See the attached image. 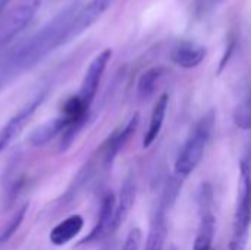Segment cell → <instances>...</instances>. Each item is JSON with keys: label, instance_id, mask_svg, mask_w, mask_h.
<instances>
[{"label": "cell", "instance_id": "cell-1", "mask_svg": "<svg viewBox=\"0 0 251 250\" xmlns=\"http://www.w3.org/2000/svg\"><path fill=\"white\" fill-rule=\"evenodd\" d=\"M76 15V7L69 6L54 16L47 25L37 31L31 38L18 46L6 59L0 69V88L13 78L29 71L57 47L66 44L71 24Z\"/></svg>", "mask_w": 251, "mask_h": 250}, {"label": "cell", "instance_id": "cell-2", "mask_svg": "<svg viewBox=\"0 0 251 250\" xmlns=\"http://www.w3.org/2000/svg\"><path fill=\"white\" fill-rule=\"evenodd\" d=\"M213 125H215V115L210 112L196 124V127L191 130L190 136L184 141L176 156L175 172H174V175L181 181L188 178L201 162L213 133Z\"/></svg>", "mask_w": 251, "mask_h": 250}, {"label": "cell", "instance_id": "cell-3", "mask_svg": "<svg viewBox=\"0 0 251 250\" xmlns=\"http://www.w3.org/2000/svg\"><path fill=\"white\" fill-rule=\"evenodd\" d=\"M251 209H250V164L246 158L240 168V187H238V202L234 218V233L229 245L246 249L249 233H250Z\"/></svg>", "mask_w": 251, "mask_h": 250}, {"label": "cell", "instance_id": "cell-4", "mask_svg": "<svg viewBox=\"0 0 251 250\" xmlns=\"http://www.w3.org/2000/svg\"><path fill=\"white\" fill-rule=\"evenodd\" d=\"M140 124V115L134 113L124 127L115 130L104 141L103 144L99 147V150L94 153L93 159L96 161L99 168L103 169H109L112 168L116 156L119 155V152L125 147V144L131 140V137L134 136V133L137 131Z\"/></svg>", "mask_w": 251, "mask_h": 250}, {"label": "cell", "instance_id": "cell-5", "mask_svg": "<svg viewBox=\"0 0 251 250\" xmlns=\"http://www.w3.org/2000/svg\"><path fill=\"white\" fill-rule=\"evenodd\" d=\"M43 0H22L4 18L0 19V50L21 32L37 15Z\"/></svg>", "mask_w": 251, "mask_h": 250}, {"label": "cell", "instance_id": "cell-6", "mask_svg": "<svg viewBox=\"0 0 251 250\" xmlns=\"http://www.w3.org/2000/svg\"><path fill=\"white\" fill-rule=\"evenodd\" d=\"M213 192L210 184H203L199 192V214L200 224L196 234L193 250H212L215 237V215L212 212Z\"/></svg>", "mask_w": 251, "mask_h": 250}, {"label": "cell", "instance_id": "cell-7", "mask_svg": "<svg viewBox=\"0 0 251 250\" xmlns=\"http://www.w3.org/2000/svg\"><path fill=\"white\" fill-rule=\"evenodd\" d=\"M110 59H112V50L104 49L90 62V65L85 71V75L82 78V83H81V87H79V91L76 96L88 108H91V105H93V100L97 94L101 77L110 62Z\"/></svg>", "mask_w": 251, "mask_h": 250}, {"label": "cell", "instance_id": "cell-8", "mask_svg": "<svg viewBox=\"0 0 251 250\" xmlns=\"http://www.w3.org/2000/svg\"><path fill=\"white\" fill-rule=\"evenodd\" d=\"M46 97V93H40L35 97H32L25 106H22L13 116L7 119V122L0 128V155L10 146V143L21 134V131L25 128L37 108L43 103Z\"/></svg>", "mask_w": 251, "mask_h": 250}, {"label": "cell", "instance_id": "cell-9", "mask_svg": "<svg viewBox=\"0 0 251 250\" xmlns=\"http://www.w3.org/2000/svg\"><path fill=\"white\" fill-rule=\"evenodd\" d=\"M115 1L116 0H91L87 6H84L79 12H76L75 18L71 24L69 32L66 37V43L76 38L85 29L93 27L107 12V9L113 6Z\"/></svg>", "mask_w": 251, "mask_h": 250}, {"label": "cell", "instance_id": "cell-10", "mask_svg": "<svg viewBox=\"0 0 251 250\" xmlns=\"http://www.w3.org/2000/svg\"><path fill=\"white\" fill-rule=\"evenodd\" d=\"M115 196L112 193H107L103 200H101V206H100V212H99V220L96 222V225L93 227V230L90 231V234L82 239L79 242V245H93L96 242L103 240L106 236L112 234V224H113V211H115Z\"/></svg>", "mask_w": 251, "mask_h": 250}, {"label": "cell", "instance_id": "cell-11", "mask_svg": "<svg viewBox=\"0 0 251 250\" xmlns=\"http://www.w3.org/2000/svg\"><path fill=\"white\" fill-rule=\"evenodd\" d=\"M69 128H71L69 119L60 113L59 116L47 119L41 125L35 127L28 136V143L34 147L44 146V144L50 143L51 140H54L57 136L66 133Z\"/></svg>", "mask_w": 251, "mask_h": 250}, {"label": "cell", "instance_id": "cell-12", "mask_svg": "<svg viewBox=\"0 0 251 250\" xmlns=\"http://www.w3.org/2000/svg\"><path fill=\"white\" fill-rule=\"evenodd\" d=\"M137 194V184L134 175H128L122 183L119 197L115 200V211H113V224H112V234L126 221Z\"/></svg>", "mask_w": 251, "mask_h": 250}, {"label": "cell", "instance_id": "cell-13", "mask_svg": "<svg viewBox=\"0 0 251 250\" xmlns=\"http://www.w3.org/2000/svg\"><path fill=\"white\" fill-rule=\"evenodd\" d=\"M84 227V218L78 214H74L63 221H60L49 234L50 243L60 248L72 242L82 230Z\"/></svg>", "mask_w": 251, "mask_h": 250}, {"label": "cell", "instance_id": "cell-14", "mask_svg": "<svg viewBox=\"0 0 251 250\" xmlns=\"http://www.w3.org/2000/svg\"><path fill=\"white\" fill-rule=\"evenodd\" d=\"M172 60L181 68L193 69L199 66L206 57V49L193 41H182L179 43L172 52Z\"/></svg>", "mask_w": 251, "mask_h": 250}, {"label": "cell", "instance_id": "cell-15", "mask_svg": "<svg viewBox=\"0 0 251 250\" xmlns=\"http://www.w3.org/2000/svg\"><path fill=\"white\" fill-rule=\"evenodd\" d=\"M166 208L159 203L156 212L151 217L147 240H146V250H165V240H166Z\"/></svg>", "mask_w": 251, "mask_h": 250}, {"label": "cell", "instance_id": "cell-16", "mask_svg": "<svg viewBox=\"0 0 251 250\" xmlns=\"http://www.w3.org/2000/svg\"><path fill=\"white\" fill-rule=\"evenodd\" d=\"M168 105H169V96L165 93V94H162L157 99V102H156V105H154V108L151 111L149 128H147V131L144 134V139H143V147L144 149L150 147L156 141L157 136L160 134L163 122H165V118H166Z\"/></svg>", "mask_w": 251, "mask_h": 250}, {"label": "cell", "instance_id": "cell-17", "mask_svg": "<svg viewBox=\"0 0 251 250\" xmlns=\"http://www.w3.org/2000/svg\"><path fill=\"white\" fill-rule=\"evenodd\" d=\"M162 75H163V68L156 66V68L147 69L138 80V87H137L138 96L141 99H150L154 94L157 83Z\"/></svg>", "mask_w": 251, "mask_h": 250}, {"label": "cell", "instance_id": "cell-18", "mask_svg": "<svg viewBox=\"0 0 251 250\" xmlns=\"http://www.w3.org/2000/svg\"><path fill=\"white\" fill-rule=\"evenodd\" d=\"M26 211H28V205H24L19 211H16V214H13V217H12V218L7 221V224L1 228V231H0V248H1L4 243H7V242L10 240V237L15 234V231L19 228L21 222H22L24 218H25Z\"/></svg>", "mask_w": 251, "mask_h": 250}, {"label": "cell", "instance_id": "cell-19", "mask_svg": "<svg viewBox=\"0 0 251 250\" xmlns=\"http://www.w3.org/2000/svg\"><path fill=\"white\" fill-rule=\"evenodd\" d=\"M234 122L237 124V127H240L241 130H250L251 127V115H250V103L249 100H244L243 103H240L234 112Z\"/></svg>", "mask_w": 251, "mask_h": 250}, {"label": "cell", "instance_id": "cell-20", "mask_svg": "<svg viewBox=\"0 0 251 250\" xmlns=\"http://www.w3.org/2000/svg\"><path fill=\"white\" fill-rule=\"evenodd\" d=\"M141 240H143V233L140 228H132L126 239H125V243H124V248L122 250H140V246H141Z\"/></svg>", "mask_w": 251, "mask_h": 250}, {"label": "cell", "instance_id": "cell-21", "mask_svg": "<svg viewBox=\"0 0 251 250\" xmlns=\"http://www.w3.org/2000/svg\"><path fill=\"white\" fill-rule=\"evenodd\" d=\"M9 1H10V0H0V19L3 18V12H4L6 6L9 4Z\"/></svg>", "mask_w": 251, "mask_h": 250}, {"label": "cell", "instance_id": "cell-22", "mask_svg": "<svg viewBox=\"0 0 251 250\" xmlns=\"http://www.w3.org/2000/svg\"><path fill=\"white\" fill-rule=\"evenodd\" d=\"M0 52H1V50H0Z\"/></svg>", "mask_w": 251, "mask_h": 250}]
</instances>
